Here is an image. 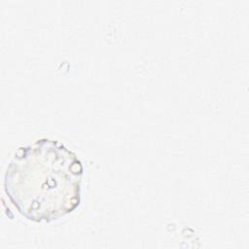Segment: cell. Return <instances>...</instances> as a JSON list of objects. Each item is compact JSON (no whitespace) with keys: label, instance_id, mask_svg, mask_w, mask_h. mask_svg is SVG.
Wrapping results in <instances>:
<instances>
[{"label":"cell","instance_id":"obj_1","mask_svg":"<svg viewBox=\"0 0 249 249\" xmlns=\"http://www.w3.org/2000/svg\"><path fill=\"white\" fill-rule=\"evenodd\" d=\"M83 164L58 141L42 138L20 147L4 175V192L18 212L33 222H51L81 200Z\"/></svg>","mask_w":249,"mask_h":249}]
</instances>
